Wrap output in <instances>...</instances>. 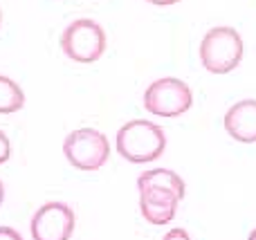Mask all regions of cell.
Here are the masks:
<instances>
[{"mask_svg": "<svg viewBox=\"0 0 256 240\" xmlns=\"http://www.w3.org/2000/svg\"><path fill=\"white\" fill-rule=\"evenodd\" d=\"M166 148L164 130L158 124L146 119H132L124 124L117 133V151L124 160L132 164H144L153 162Z\"/></svg>", "mask_w": 256, "mask_h": 240, "instance_id": "cell-1", "label": "cell"}, {"mask_svg": "<svg viewBox=\"0 0 256 240\" xmlns=\"http://www.w3.org/2000/svg\"><path fill=\"white\" fill-rule=\"evenodd\" d=\"M243 61V38L234 27H214L200 43V63L212 74H227Z\"/></svg>", "mask_w": 256, "mask_h": 240, "instance_id": "cell-2", "label": "cell"}, {"mask_svg": "<svg viewBox=\"0 0 256 240\" xmlns=\"http://www.w3.org/2000/svg\"><path fill=\"white\" fill-rule=\"evenodd\" d=\"M61 49L76 63H94L106 52V31L90 18H76L61 34Z\"/></svg>", "mask_w": 256, "mask_h": 240, "instance_id": "cell-3", "label": "cell"}, {"mask_svg": "<svg viewBox=\"0 0 256 240\" xmlns=\"http://www.w3.org/2000/svg\"><path fill=\"white\" fill-rule=\"evenodd\" d=\"M68 162L79 171H99L110 157V144L104 133L94 128L72 130L63 142Z\"/></svg>", "mask_w": 256, "mask_h": 240, "instance_id": "cell-4", "label": "cell"}, {"mask_svg": "<svg viewBox=\"0 0 256 240\" xmlns=\"http://www.w3.org/2000/svg\"><path fill=\"white\" fill-rule=\"evenodd\" d=\"M191 103H194V94L189 85L176 76L153 81L144 92V108L158 117H178L189 110Z\"/></svg>", "mask_w": 256, "mask_h": 240, "instance_id": "cell-5", "label": "cell"}, {"mask_svg": "<svg viewBox=\"0 0 256 240\" xmlns=\"http://www.w3.org/2000/svg\"><path fill=\"white\" fill-rule=\"evenodd\" d=\"M74 211L63 202H48L32 218L34 240H70L74 234Z\"/></svg>", "mask_w": 256, "mask_h": 240, "instance_id": "cell-6", "label": "cell"}, {"mask_svg": "<svg viewBox=\"0 0 256 240\" xmlns=\"http://www.w3.org/2000/svg\"><path fill=\"white\" fill-rule=\"evenodd\" d=\"M140 189V209L146 223L166 225L176 218V209L180 198L162 187H137Z\"/></svg>", "mask_w": 256, "mask_h": 240, "instance_id": "cell-7", "label": "cell"}, {"mask_svg": "<svg viewBox=\"0 0 256 240\" xmlns=\"http://www.w3.org/2000/svg\"><path fill=\"white\" fill-rule=\"evenodd\" d=\"M225 130L240 144L256 142V101L243 99L234 103L225 115Z\"/></svg>", "mask_w": 256, "mask_h": 240, "instance_id": "cell-8", "label": "cell"}, {"mask_svg": "<svg viewBox=\"0 0 256 240\" xmlns=\"http://www.w3.org/2000/svg\"><path fill=\"white\" fill-rule=\"evenodd\" d=\"M137 187H162V189H168V191H173L178 198H184V182H182V178L178 173H173V171L168 169H150L146 171V173H142L140 178H137Z\"/></svg>", "mask_w": 256, "mask_h": 240, "instance_id": "cell-9", "label": "cell"}, {"mask_svg": "<svg viewBox=\"0 0 256 240\" xmlns=\"http://www.w3.org/2000/svg\"><path fill=\"white\" fill-rule=\"evenodd\" d=\"M25 106V92L16 81L0 74V115H12Z\"/></svg>", "mask_w": 256, "mask_h": 240, "instance_id": "cell-10", "label": "cell"}, {"mask_svg": "<svg viewBox=\"0 0 256 240\" xmlns=\"http://www.w3.org/2000/svg\"><path fill=\"white\" fill-rule=\"evenodd\" d=\"M9 155H12V144H9L7 135L0 130V164H4L9 160Z\"/></svg>", "mask_w": 256, "mask_h": 240, "instance_id": "cell-11", "label": "cell"}, {"mask_svg": "<svg viewBox=\"0 0 256 240\" xmlns=\"http://www.w3.org/2000/svg\"><path fill=\"white\" fill-rule=\"evenodd\" d=\"M162 240H191V238H189V234H186L184 229L178 227V229H171L168 234H164Z\"/></svg>", "mask_w": 256, "mask_h": 240, "instance_id": "cell-12", "label": "cell"}, {"mask_svg": "<svg viewBox=\"0 0 256 240\" xmlns=\"http://www.w3.org/2000/svg\"><path fill=\"white\" fill-rule=\"evenodd\" d=\"M0 240H22L20 234L12 227H0Z\"/></svg>", "mask_w": 256, "mask_h": 240, "instance_id": "cell-13", "label": "cell"}, {"mask_svg": "<svg viewBox=\"0 0 256 240\" xmlns=\"http://www.w3.org/2000/svg\"><path fill=\"white\" fill-rule=\"evenodd\" d=\"M150 4H160V7H168V4H176L180 2V0H148Z\"/></svg>", "mask_w": 256, "mask_h": 240, "instance_id": "cell-14", "label": "cell"}, {"mask_svg": "<svg viewBox=\"0 0 256 240\" xmlns=\"http://www.w3.org/2000/svg\"><path fill=\"white\" fill-rule=\"evenodd\" d=\"M2 198H4V189H2V182H0V205H2Z\"/></svg>", "mask_w": 256, "mask_h": 240, "instance_id": "cell-15", "label": "cell"}, {"mask_svg": "<svg viewBox=\"0 0 256 240\" xmlns=\"http://www.w3.org/2000/svg\"><path fill=\"white\" fill-rule=\"evenodd\" d=\"M248 240H256V229H254L252 234H250V238H248Z\"/></svg>", "mask_w": 256, "mask_h": 240, "instance_id": "cell-16", "label": "cell"}, {"mask_svg": "<svg viewBox=\"0 0 256 240\" xmlns=\"http://www.w3.org/2000/svg\"><path fill=\"white\" fill-rule=\"evenodd\" d=\"M0 22H2V13H0Z\"/></svg>", "mask_w": 256, "mask_h": 240, "instance_id": "cell-17", "label": "cell"}]
</instances>
